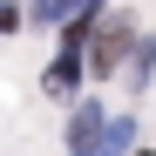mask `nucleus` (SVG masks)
Listing matches in <instances>:
<instances>
[{"mask_svg":"<svg viewBox=\"0 0 156 156\" xmlns=\"http://www.w3.org/2000/svg\"><path fill=\"white\" fill-rule=\"evenodd\" d=\"M14 27H20V14H14V7H0V34H14Z\"/></svg>","mask_w":156,"mask_h":156,"instance_id":"3","label":"nucleus"},{"mask_svg":"<svg viewBox=\"0 0 156 156\" xmlns=\"http://www.w3.org/2000/svg\"><path fill=\"white\" fill-rule=\"evenodd\" d=\"M102 129H109L102 102H75V115H68V156H102Z\"/></svg>","mask_w":156,"mask_h":156,"instance_id":"2","label":"nucleus"},{"mask_svg":"<svg viewBox=\"0 0 156 156\" xmlns=\"http://www.w3.org/2000/svg\"><path fill=\"white\" fill-rule=\"evenodd\" d=\"M143 156H156V149H143Z\"/></svg>","mask_w":156,"mask_h":156,"instance_id":"4","label":"nucleus"},{"mask_svg":"<svg viewBox=\"0 0 156 156\" xmlns=\"http://www.w3.org/2000/svg\"><path fill=\"white\" fill-rule=\"evenodd\" d=\"M88 34H95V41H88L82 68H95V75H115V68H122V55H129V14H109V7H102Z\"/></svg>","mask_w":156,"mask_h":156,"instance_id":"1","label":"nucleus"}]
</instances>
